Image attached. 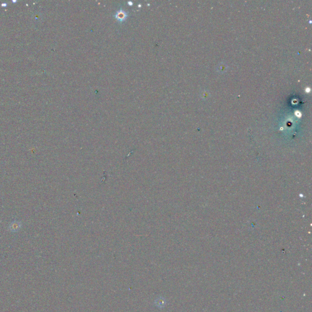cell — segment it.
<instances>
[{
  "label": "cell",
  "mask_w": 312,
  "mask_h": 312,
  "mask_svg": "<svg viewBox=\"0 0 312 312\" xmlns=\"http://www.w3.org/2000/svg\"><path fill=\"white\" fill-rule=\"evenodd\" d=\"M128 4H131L130 6H132V5L133 4V3H132V2H128Z\"/></svg>",
  "instance_id": "3957f363"
},
{
  "label": "cell",
  "mask_w": 312,
  "mask_h": 312,
  "mask_svg": "<svg viewBox=\"0 0 312 312\" xmlns=\"http://www.w3.org/2000/svg\"><path fill=\"white\" fill-rule=\"evenodd\" d=\"M21 224L19 221H13L10 224L9 230L12 232H17L21 228Z\"/></svg>",
  "instance_id": "6da1fadb"
},
{
  "label": "cell",
  "mask_w": 312,
  "mask_h": 312,
  "mask_svg": "<svg viewBox=\"0 0 312 312\" xmlns=\"http://www.w3.org/2000/svg\"><path fill=\"white\" fill-rule=\"evenodd\" d=\"M127 17V14L126 12L123 11V10H120L119 11H118L116 14L115 15V18L118 20L122 22V21H124L126 18Z\"/></svg>",
  "instance_id": "7a4b0ae2"
}]
</instances>
